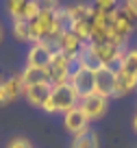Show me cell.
Here are the masks:
<instances>
[{
	"mask_svg": "<svg viewBox=\"0 0 137 148\" xmlns=\"http://www.w3.org/2000/svg\"><path fill=\"white\" fill-rule=\"evenodd\" d=\"M78 102H81V98H78V94L74 92V87L70 83L52 85V92H50V96H48V100L44 102L41 111H44V113H50V116H55V113H68Z\"/></svg>",
	"mask_w": 137,
	"mask_h": 148,
	"instance_id": "cell-1",
	"label": "cell"
},
{
	"mask_svg": "<svg viewBox=\"0 0 137 148\" xmlns=\"http://www.w3.org/2000/svg\"><path fill=\"white\" fill-rule=\"evenodd\" d=\"M48 79H50V85H63L70 81V74L74 70V59H70L68 55L55 50L50 63H48Z\"/></svg>",
	"mask_w": 137,
	"mask_h": 148,
	"instance_id": "cell-2",
	"label": "cell"
},
{
	"mask_svg": "<svg viewBox=\"0 0 137 148\" xmlns=\"http://www.w3.org/2000/svg\"><path fill=\"white\" fill-rule=\"evenodd\" d=\"M68 83L74 87V92L78 94V98H85V96L96 92V72H91V70H87V68H81V65H74Z\"/></svg>",
	"mask_w": 137,
	"mask_h": 148,
	"instance_id": "cell-3",
	"label": "cell"
},
{
	"mask_svg": "<svg viewBox=\"0 0 137 148\" xmlns=\"http://www.w3.org/2000/svg\"><path fill=\"white\" fill-rule=\"evenodd\" d=\"M39 11L37 0H7V13L13 22H31Z\"/></svg>",
	"mask_w": 137,
	"mask_h": 148,
	"instance_id": "cell-4",
	"label": "cell"
},
{
	"mask_svg": "<svg viewBox=\"0 0 137 148\" xmlns=\"http://www.w3.org/2000/svg\"><path fill=\"white\" fill-rule=\"evenodd\" d=\"M91 50H94V55H96L98 63L102 65V68H111V70H118L120 61H122L124 52H126V48H118L113 46V44H100V46H94V44H89Z\"/></svg>",
	"mask_w": 137,
	"mask_h": 148,
	"instance_id": "cell-5",
	"label": "cell"
},
{
	"mask_svg": "<svg viewBox=\"0 0 137 148\" xmlns=\"http://www.w3.org/2000/svg\"><path fill=\"white\" fill-rule=\"evenodd\" d=\"M78 107L85 111V116L89 118V122H94V120H100L107 111H109V98H105V96L94 92V94H89V96L81 98Z\"/></svg>",
	"mask_w": 137,
	"mask_h": 148,
	"instance_id": "cell-6",
	"label": "cell"
},
{
	"mask_svg": "<svg viewBox=\"0 0 137 148\" xmlns=\"http://www.w3.org/2000/svg\"><path fill=\"white\" fill-rule=\"evenodd\" d=\"M52 55H55V48L50 44H44V42L31 44V48L26 52V65H31V68H48Z\"/></svg>",
	"mask_w": 137,
	"mask_h": 148,
	"instance_id": "cell-7",
	"label": "cell"
},
{
	"mask_svg": "<svg viewBox=\"0 0 137 148\" xmlns=\"http://www.w3.org/2000/svg\"><path fill=\"white\" fill-rule=\"evenodd\" d=\"M85 46H87V44L83 42L81 37H76L72 31H63V33H61V37L57 39L55 50H59V52H63V55H68L70 59H76V57L83 52V48H85Z\"/></svg>",
	"mask_w": 137,
	"mask_h": 148,
	"instance_id": "cell-8",
	"label": "cell"
},
{
	"mask_svg": "<svg viewBox=\"0 0 137 148\" xmlns=\"http://www.w3.org/2000/svg\"><path fill=\"white\" fill-rule=\"evenodd\" d=\"M22 94H24V83L20 74H13L9 79L0 81V105H9Z\"/></svg>",
	"mask_w": 137,
	"mask_h": 148,
	"instance_id": "cell-9",
	"label": "cell"
},
{
	"mask_svg": "<svg viewBox=\"0 0 137 148\" xmlns=\"http://www.w3.org/2000/svg\"><path fill=\"white\" fill-rule=\"evenodd\" d=\"M63 129L68 131L70 135H76V133H81V131L89 129V118L85 116V111L78 105L74 107V109H70L68 113H63Z\"/></svg>",
	"mask_w": 137,
	"mask_h": 148,
	"instance_id": "cell-10",
	"label": "cell"
},
{
	"mask_svg": "<svg viewBox=\"0 0 137 148\" xmlns=\"http://www.w3.org/2000/svg\"><path fill=\"white\" fill-rule=\"evenodd\" d=\"M50 92H52V85L50 83H39V85H28V87H24L22 96L26 98V102L31 107L41 109L44 102L48 100V96H50Z\"/></svg>",
	"mask_w": 137,
	"mask_h": 148,
	"instance_id": "cell-11",
	"label": "cell"
},
{
	"mask_svg": "<svg viewBox=\"0 0 137 148\" xmlns=\"http://www.w3.org/2000/svg\"><path fill=\"white\" fill-rule=\"evenodd\" d=\"M113 89H115V70L100 68L96 72V94L105 98H113Z\"/></svg>",
	"mask_w": 137,
	"mask_h": 148,
	"instance_id": "cell-12",
	"label": "cell"
},
{
	"mask_svg": "<svg viewBox=\"0 0 137 148\" xmlns=\"http://www.w3.org/2000/svg\"><path fill=\"white\" fill-rule=\"evenodd\" d=\"M137 89V76L124 74L120 70H115V89H113V98H124L128 94H133Z\"/></svg>",
	"mask_w": 137,
	"mask_h": 148,
	"instance_id": "cell-13",
	"label": "cell"
},
{
	"mask_svg": "<svg viewBox=\"0 0 137 148\" xmlns=\"http://www.w3.org/2000/svg\"><path fill=\"white\" fill-rule=\"evenodd\" d=\"M70 148H100V137H98V133L89 126V129L72 135Z\"/></svg>",
	"mask_w": 137,
	"mask_h": 148,
	"instance_id": "cell-14",
	"label": "cell"
},
{
	"mask_svg": "<svg viewBox=\"0 0 137 148\" xmlns=\"http://www.w3.org/2000/svg\"><path fill=\"white\" fill-rule=\"evenodd\" d=\"M20 76H22L24 87H28V85H39V83H50L48 70L46 68H31V65H24V70L20 72Z\"/></svg>",
	"mask_w": 137,
	"mask_h": 148,
	"instance_id": "cell-15",
	"label": "cell"
},
{
	"mask_svg": "<svg viewBox=\"0 0 137 148\" xmlns=\"http://www.w3.org/2000/svg\"><path fill=\"white\" fill-rule=\"evenodd\" d=\"M120 72L124 74H131V76H137V46L135 48H126V52H124L122 61H120L118 65Z\"/></svg>",
	"mask_w": 137,
	"mask_h": 148,
	"instance_id": "cell-16",
	"label": "cell"
},
{
	"mask_svg": "<svg viewBox=\"0 0 137 148\" xmlns=\"http://www.w3.org/2000/svg\"><path fill=\"white\" fill-rule=\"evenodd\" d=\"M68 11L72 15V22H83V20H89L94 9H91V2H74L68 5Z\"/></svg>",
	"mask_w": 137,
	"mask_h": 148,
	"instance_id": "cell-17",
	"label": "cell"
},
{
	"mask_svg": "<svg viewBox=\"0 0 137 148\" xmlns=\"http://www.w3.org/2000/svg\"><path fill=\"white\" fill-rule=\"evenodd\" d=\"M13 35L18 42L31 44V31H28V22H13Z\"/></svg>",
	"mask_w": 137,
	"mask_h": 148,
	"instance_id": "cell-18",
	"label": "cell"
},
{
	"mask_svg": "<svg viewBox=\"0 0 137 148\" xmlns=\"http://www.w3.org/2000/svg\"><path fill=\"white\" fill-rule=\"evenodd\" d=\"M118 7H120V0H91V9L94 11H102V13L115 11Z\"/></svg>",
	"mask_w": 137,
	"mask_h": 148,
	"instance_id": "cell-19",
	"label": "cell"
},
{
	"mask_svg": "<svg viewBox=\"0 0 137 148\" xmlns=\"http://www.w3.org/2000/svg\"><path fill=\"white\" fill-rule=\"evenodd\" d=\"M5 148H33V144L28 142L26 137H13V139H9V142H7Z\"/></svg>",
	"mask_w": 137,
	"mask_h": 148,
	"instance_id": "cell-20",
	"label": "cell"
},
{
	"mask_svg": "<svg viewBox=\"0 0 137 148\" xmlns=\"http://www.w3.org/2000/svg\"><path fill=\"white\" fill-rule=\"evenodd\" d=\"M37 5H39L41 11H57L59 9V0H37Z\"/></svg>",
	"mask_w": 137,
	"mask_h": 148,
	"instance_id": "cell-21",
	"label": "cell"
},
{
	"mask_svg": "<svg viewBox=\"0 0 137 148\" xmlns=\"http://www.w3.org/2000/svg\"><path fill=\"white\" fill-rule=\"evenodd\" d=\"M122 5L126 7V11H128V13H131L133 18L137 20V0H124Z\"/></svg>",
	"mask_w": 137,
	"mask_h": 148,
	"instance_id": "cell-22",
	"label": "cell"
},
{
	"mask_svg": "<svg viewBox=\"0 0 137 148\" xmlns=\"http://www.w3.org/2000/svg\"><path fill=\"white\" fill-rule=\"evenodd\" d=\"M133 129L137 131V113H135V118H133Z\"/></svg>",
	"mask_w": 137,
	"mask_h": 148,
	"instance_id": "cell-23",
	"label": "cell"
},
{
	"mask_svg": "<svg viewBox=\"0 0 137 148\" xmlns=\"http://www.w3.org/2000/svg\"><path fill=\"white\" fill-rule=\"evenodd\" d=\"M0 42H2V26H0Z\"/></svg>",
	"mask_w": 137,
	"mask_h": 148,
	"instance_id": "cell-24",
	"label": "cell"
},
{
	"mask_svg": "<svg viewBox=\"0 0 137 148\" xmlns=\"http://www.w3.org/2000/svg\"><path fill=\"white\" fill-rule=\"evenodd\" d=\"M0 81H2V79H0Z\"/></svg>",
	"mask_w": 137,
	"mask_h": 148,
	"instance_id": "cell-25",
	"label": "cell"
}]
</instances>
